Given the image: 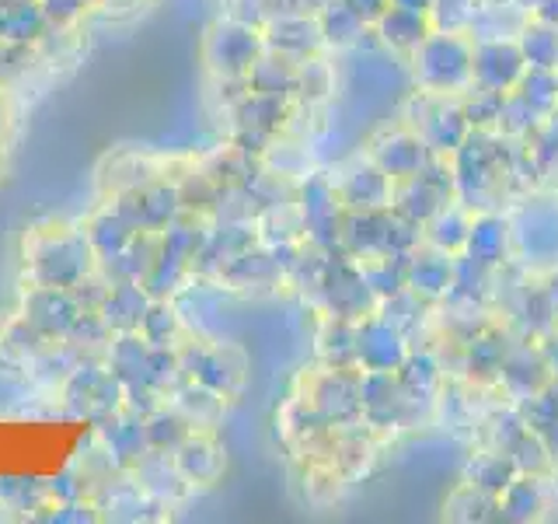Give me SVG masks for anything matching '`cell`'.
Segmentation results:
<instances>
[{"mask_svg": "<svg viewBox=\"0 0 558 524\" xmlns=\"http://www.w3.org/2000/svg\"><path fill=\"white\" fill-rule=\"evenodd\" d=\"M429 32H433L429 14H423V11H405V8H388L374 22V35H377V39L384 46L398 49V52H415L418 46L426 43Z\"/></svg>", "mask_w": 558, "mask_h": 524, "instance_id": "5", "label": "cell"}, {"mask_svg": "<svg viewBox=\"0 0 558 524\" xmlns=\"http://www.w3.org/2000/svg\"><path fill=\"white\" fill-rule=\"evenodd\" d=\"M537 17H541V22H548V25L558 28V0H541V4H537Z\"/></svg>", "mask_w": 558, "mask_h": 524, "instance_id": "17", "label": "cell"}, {"mask_svg": "<svg viewBox=\"0 0 558 524\" xmlns=\"http://www.w3.org/2000/svg\"><path fill=\"white\" fill-rule=\"evenodd\" d=\"M468 231H471V221L461 214L458 206H440L429 217V238H433L436 249H444V252L464 249V245H468Z\"/></svg>", "mask_w": 558, "mask_h": 524, "instance_id": "13", "label": "cell"}, {"mask_svg": "<svg viewBox=\"0 0 558 524\" xmlns=\"http://www.w3.org/2000/svg\"><path fill=\"white\" fill-rule=\"evenodd\" d=\"M517 46L523 52L527 67L537 70H558V28L548 22H537V25H523V32L517 35Z\"/></svg>", "mask_w": 558, "mask_h": 524, "instance_id": "10", "label": "cell"}, {"mask_svg": "<svg viewBox=\"0 0 558 524\" xmlns=\"http://www.w3.org/2000/svg\"><path fill=\"white\" fill-rule=\"evenodd\" d=\"M513 479V462L502 458V454H478L475 462H471V483L485 493L499 497L506 486Z\"/></svg>", "mask_w": 558, "mask_h": 524, "instance_id": "15", "label": "cell"}, {"mask_svg": "<svg viewBox=\"0 0 558 524\" xmlns=\"http://www.w3.org/2000/svg\"><path fill=\"white\" fill-rule=\"evenodd\" d=\"M482 8V0H433L429 4V25L433 32H471V22Z\"/></svg>", "mask_w": 558, "mask_h": 524, "instance_id": "14", "label": "cell"}, {"mask_svg": "<svg viewBox=\"0 0 558 524\" xmlns=\"http://www.w3.org/2000/svg\"><path fill=\"white\" fill-rule=\"evenodd\" d=\"M551 364L558 367V346H551Z\"/></svg>", "mask_w": 558, "mask_h": 524, "instance_id": "19", "label": "cell"}, {"mask_svg": "<svg viewBox=\"0 0 558 524\" xmlns=\"http://www.w3.org/2000/svg\"><path fill=\"white\" fill-rule=\"evenodd\" d=\"M415 74L426 92H461L471 84V43L458 32H429L415 49Z\"/></svg>", "mask_w": 558, "mask_h": 524, "instance_id": "1", "label": "cell"}, {"mask_svg": "<svg viewBox=\"0 0 558 524\" xmlns=\"http://www.w3.org/2000/svg\"><path fill=\"white\" fill-rule=\"evenodd\" d=\"M468 130H471V122L458 105H436V112L423 119V140L436 154L461 151V144L468 140Z\"/></svg>", "mask_w": 558, "mask_h": 524, "instance_id": "7", "label": "cell"}, {"mask_svg": "<svg viewBox=\"0 0 558 524\" xmlns=\"http://www.w3.org/2000/svg\"><path fill=\"white\" fill-rule=\"evenodd\" d=\"M499 511L513 521H531L545 511V486L537 476L523 472L520 479H510V486L499 493Z\"/></svg>", "mask_w": 558, "mask_h": 524, "instance_id": "9", "label": "cell"}, {"mask_svg": "<svg viewBox=\"0 0 558 524\" xmlns=\"http://www.w3.org/2000/svg\"><path fill=\"white\" fill-rule=\"evenodd\" d=\"M374 165L391 175L395 182L412 179V175H423L429 165V147L418 133H391L384 136L374 147Z\"/></svg>", "mask_w": 558, "mask_h": 524, "instance_id": "3", "label": "cell"}, {"mask_svg": "<svg viewBox=\"0 0 558 524\" xmlns=\"http://www.w3.org/2000/svg\"><path fill=\"white\" fill-rule=\"evenodd\" d=\"M391 192H395L391 175H384L377 165H366L349 171V179L342 186V200L356 210H380L391 203Z\"/></svg>", "mask_w": 558, "mask_h": 524, "instance_id": "6", "label": "cell"}, {"mask_svg": "<svg viewBox=\"0 0 558 524\" xmlns=\"http://www.w3.org/2000/svg\"><path fill=\"white\" fill-rule=\"evenodd\" d=\"M527 70V60L517 46V39H493L471 46V81L493 92H513L517 81Z\"/></svg>", "mask_w": 558, "mask_h": 524, "instance_id": "2", "label": "cell"}, {"mask_svg": "<svg viewBox=\"0 0 558 524\" xmlns=\"http://www.w3.org/2000/svg\"><path fill=\"white\" fill-rule=\"evenodd\" d=\"M429 4H433V0H391V8H405V11H423V14H429Z\"/></svg>", "mask_w": 558, "mask_h": 524, "instance_id": "18", "label": "cell"}, {"mask_svg": "<svg viewBox=\"0 0 558 524\" xmlns=\"http://www.w3.org/2000/svg\"><path fill=\"white\" fill-rule=\"evenodd\" d=\"M342 4L349 8V11H356V17L363 25H374L377 17L391 8V0H342Z\"/></svg>", "mask_w": 558, "mask_h": 524, "instance_id": "16", "label": "cell"}, {"mask_svg": "<svg viewBox=\"0 0 558 524\" xmlns=\"http://www.w3.org/2000/svg\"><path fill=\"white\" fill-rule=\"evenodd\" d=\"M464 249L471 252V259H475L478 266H493V262L502 259V249H506V224L496 221V217L475 221V224H471V231H468Z\"/></svg>", "mask_w": 558, "mask_h": 524, "instance_id": "12", "label": "cell"}, {"mask_svg": "<svg viewBox=\"0 0 558 524\" xmlns=\"http://www.w3.org/2000/svg\"><path fill=\"white\" fill-rule=\"evenodd\" d=\"M356 360L366 367V371H398V367L405 364L401 332L384 319L366 322L356 332Z\"/></svg>", "mask_w": 558, "mask_h": 524, "instance_id": "4", "label": "cell"}, {"mask_svg": "<svg viewBox=\"0 0 558 524\" xmlns=\"http://www.w3.org/2000/svg\"><path fill=\"white\" fill-rule=\"evenodd\" d=\"M405 284L412 287V294H426L436 297L447 287H453V262L450 252H429V255H415V262L405 270Z\"/></svg>", "mask_w": 558, "mask_h": 524, "instance_id": "8", "label": "cell"}, {"mask_svg": "<svg viewBox=\"0 0 558 524\" xmlns=\"http://www.w3.org/2000/svg\"><path fill=\"white\" fill-rule=\"evenodd\" d=\"M513 92L531 105L537 116H548L558 109V78L555 70H537V67H527L523 70V78L517 81Z\"/></svg>", "mask_w": 558, "mask_h": 524, "instance_id": "11", "label": "cell"}]
</instances>
